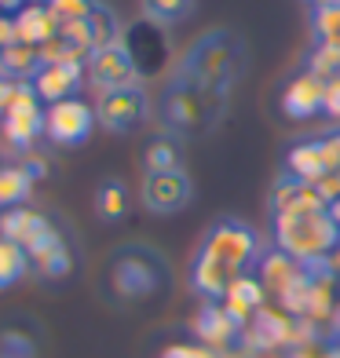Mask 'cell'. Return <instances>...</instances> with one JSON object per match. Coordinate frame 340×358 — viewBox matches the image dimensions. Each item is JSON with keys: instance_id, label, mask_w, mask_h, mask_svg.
Instances as JSON below:
<instances>
[{"instance_id": "obj_18", "label": "cell", "mask_w": 340, "mask_h": 358, "mask_svg": "<svg viewBox=\"0 0 340 358\" xmlns=\"http://www.w3.org/2000/svg\"><path fill=\"white\" fill-rule=\"evenodd\" d=\"M220 303L227 307V315H231L238 325H246L256 311H264V307H267V289H264L260 278L249 271V274H241V278L231 282V289L223 292Z\"/></svg>"}, {"instance_id": "obj_32", "label": "cell", "mask_w": 340, "mask_h": 358, "mask_svg": "<svg viewBox=\"0 0 340 358\" xmlns=\"http://www.w3.org/2000/svg\"><path fill=\"white\" fill-rule=\"evenodd\" d=\"M307 73H315L318 80H333L340 77V52L330 44H318L311 52V62H307Z\"/></svg>"}, {"instance_id": "obj_44", "label": "cell", "mask_w": 340, "mask_h": 358, "mask_svg": "<svg viewBox=\"0 0 340 358\" xmlns=\"http://www.w3.org/2000/svg\"><path fill=\"white\" fill-rule=\"evenodd\" d=\"M330 259H333V267H337V274H340V245L333 249V256H330Z\"/></svg>"}, {"instance_id": "obj_35", "label": "cell", "mask_w": 340, "mask_h": 358, "mask_svg": "<svg viewBox=\"0 0 340 358\" xmlns=\"http://www.w3.org/2000/svg\"><path fill=\"white\" fill-rule=\"evenodd\" d=\"M322 150H326V161H330V172H340V128L330 136H322Z\"/></svg>"}, {"instance_id": "obj_36", "label": "cell", "mask_w": 340, "mask_h": 358, "mask_svg": "<svg viewBox=\"0 0 340 358\" xmlns=\"http://www.w3.org/2000/svg\"><path fill=\"white\" fill-rule=\"evenodd\" d=\"M322 110H326L333 121H340V77L326 80V103H322Z\"/></svg>"}, {"instance_id": "obj_4", "label": "cell", "mask_w": 340, "mask_h": 358, "mask_svg": "<svg viewBox=\"0 0 340 358\" xmlns=\"http://www.w3.org/2000/svg\"><path fill=\"white\" fill-rule=\"evenodd\" d=\"M274 245L293 259H326L340 245V227L326 208H300V213H274L271 216Z\"/></svg>"}, {"instance_id": "obj_9", "label": "cell", "mask_w": 340, "mask_h": 358, "mask_svg": "<svg viewBox=\"0 0 340 358\" xmlns=\"http://www.w3.org/2000/svg\"><path fill=\"white\" fill-rule=\"evenodd\" d=\"M121 44L128 48L139 77H157L169 70V37H165V26H154L147 19H139L125 29Z\"/></svg>"}, {"instance_id": "obj_39", "label": "cell", "mask_w": 340, "mask_h": 358, "mask_svg": "<svg viewBox=\"0 0 340 358\" xmlns=\"http://www.w3.org/2000/svg\"><path fill=\"white\" fill-rule=\"evenodd\" d=\"M29 4V0H0V15H4V11H22Z\"/></svg>"}, {"instance_id": "obj_3", "label": "cell", "mask_w": 340, "mask_h": 358, "mask_svg": "<svg viewBox=\"0 0 340 358\" xmlns=\"http://www.w3.org/2000/svg\"><path fill=\"white\" fill-rule=\"evenodd\" d=\"M227 113V99L223 95H208L183 85V80H169L165 95L157 103V117L161 128L176 139H198L208 136L220 124V117Z\"/></svg>"}, {"instance_id": "obj_19", "label": "cell", "mask_w": 340, "mask_h": 358, "mask_svg": "<svg viewBox=\"0 0 340 358\" xmlns=\"http://www.w3.org/2000/svg\"><path fill=\"white\" fill-rule=\"evenodd\" d=\"M29 256V271L37 274V278L44 282H59V278H66V274L73 271V252L66 245V238L55 234V238H48L44 245H37L34 252H26Z\"/></svg>"}, {"instance_id": "obj_33", "label": "cell", "mask_w": 340, "mask_h": 358, "mask_svg": "<svg viewBox=\"0 0 340 358\" xmlns=\"http://www.w3.org/2000/svg\"><path fill=\"white\" fill-rule=\"evenodd\" d=\"M161 358H223V355L205 344H169L161 351Z\"/></svg>"}, {"instance_id": "obj_16", "label": "cell", "mask_w": 340, "mask_h": 358, "mask_svg": "<svg viewBox=\"0 0 340 358\" xmlns=\"http://www.w3.org/2000/svg\"><path fill=\"white\" fill-rule=\"evenodd\" d=\"M322 103H326V80H318L315 73H307V70L289 80L285 92H282V110L289 113V117H297V121L315 117V113L322 110Z\"/></svg>"}, {"instance_id": "obj_7", "label": "cell", "mask_w": 340, "mask_h": 358, "mask_svg": "<svg viewBox=\"0 0 340 358\" xmlns=\"http://www.w3.org/2000/svg\"><path fill=\"white\" fill-rule=\"evenodd\" d=\"M0 121H4V139L19 154L34 150V143L44 136V103H41V95L34 92L29 80H19V92H15L11 106Z\"/></svg>"}, {"instance_id": "obj_29", "label": "cell", "mask_w": 340, "mask_h": 358, "mask_svg": "<svg viewBox=\"0 0 340 358\" xmlns=\"http://www.w3.org/2000/svg\"><path fill=\"white\" fill-rule=\"evenodd\" d=\"M315 37L318 44H330L340 52V4L315 8Z\"/></svg>"}, {"instance_id": "obj_23", "label": "cell", "mask_w": 340, "mask_h": 358, "mask_svg": "<svg viewBox=\"0 0 340 358\" xmlns=\"http://www.w3.org/2000/svg\"><path fill=\"white\" fill-rule=\"evenodd\" d=\"M143 165L147 172H180L183 169V150H180V139L161 132L147 143V150H143Z\"/></svg>"}, {"instance_id": "obj_8", "label": "cell", "mask_w": 340, "mask_h": 358, "mask_svg": "<svg viewBox=\"0 0 340 358\" xmlns=\"http://www.w3.org/2000/svg\"><path fill=\"white\" fill-rule=\"evenodd\" d=\"M95 124H99L95 110L80 99H62V103L44 106V136L55 146H80L92 136Z\"/></svg>"}, {"instance_id": "obj_15", "label": "cell", "mask_w": 340, "mask_h": 358, "mask_svg": "<svg viewBox=\"0 0 340 358\" xmlns=\"http://www.w3.org/2000/svg\"><path fill=\"white\" fill-rule=\"evenodd\" d=\"M80 77H85V62H44L29 85L41 95V103L52 106L62 99H73V92L80 88Z\"/></svg>"}, {"instance_id": "obj_40", "label": "cell", "mask_w": 340, "mask_h": 358, "mask_svg": "<svg viewBox=\"0 0 340 358\" xmlns=\"http://www.w3.org/2000/svg\"><path fill=\"white\" fill-rule=\"evenodd\" d=\"M282 358H318L311 348H293V351H282Z\"/></svg>"}, {"instance_id": "obj_24", "label": "cell", "mask_w": 340, "mask_h": 358, "mask_svg": "<svg viewBox=\"0 0 340 358\" xmlns=\"http://www.w3.org/2000/svg\"><path fill=\"white\" fill-rule=\"evenodd\" d=\"M95 216L103 223H118L128 216V187L121 179H103L95 187Z\"/></svg>"}, {"instance_id": "obj_34", "label": "cell", "mask_w": 340, "mask_h": 358, "mask_svg": "<svg viewBox=\"0 0 340 358\" xmlns=\"http://www.w3.org/2000/svg\"><path fill=\"white\" fill-rule=\"evenodd\" d=\"M19 169H22L29 179H34V183H37L41 176H48V161H44L41 154H34V150H29V154H19Z\"/></svg>"}, {"instance_id": "obj_37", "label": "cell", "mask_w": 340, "mask_h": 358, "mask_svg": "<svg viewBox=\"0 0 340 358\" xmlns=\"http://www.w3.org/2000/svg\"><path fill=\"white\" fill-rule=\"evenodd\" d=\"M15 92H19V80L8 77V73H0V117L8 113V106H11V99H15Z\"/></svg>"}, {"instance_id": "obj_30", "label": "cell", "mask_w": 340, "mask_h": 358, "mask_svg": "<svg viewBox=\"0 0 340 358\" xmlns=\"http://www.w3.org/2000/svg\"><path fill=\"white\" fill-rule=\"evenodd\" d=\"M0 358H37V340L22 329L0 333Z\"/></svg>"}, {"instance_id": "obj_2", "label": "cell", "mask_w": 340, "mask_h": 358, "mask_svg": "<svg viewBox=\"0 0 340 358\" xmlns=\"http://www.w3.org/2000/svg\"><path fill=\"white\" fill-rule=\"evenodd\" d=\"M241 70H246V41L234 29L213 26L183 52V59L176 62L169 80H183V85L198 88V92L231 99Z\"/></svg>"}, {"instance_id": "obj_41", "label": "cell", "mask_w": 340, "mask_h": 358, "mask_svg": "<svg viewBox=\"0 0 340 358\" xmlns=\"http://www.w3.org/2000/svg\"><path fill=\"white\" fill-rule=\"evenodd\" d=\"M330 333H333V340H340V303H337V311L330 318Z\"/></svg>"}, {"instance_id": "obj_38", "label": "cell", "mask_w": 340, "mask_h": 358, "mask_svg": "<svg viewBox=\"0 0 340 358\" xmlns=\"http://www.w3.org/2000/svg\"><path fill=\"white\" fill-rule=\"evenodd\" d=\"M15 44V15H0V48Z\"/></svg>"}, {"instance_id": "obj_27", "label": "cell", "mask_w": 340, "mask_h": 358, "mask_svg": "<svg viewBox=\"0 0 340 358\" xmlns=\"http://www.w3.org/2000/svg\"><path fill=\"white\" fill-rule=\"evenodd\" d=\"M29 274V256L22 245H15V241L0 238V289H11L19 278Z\"/></svg>"}, {"instance_id": "obj_26", "label": "cell", "mask_w": 340, "mask_h": 358, "mask_svg": "<svg viewBox=\"0 0 340 358\" xmlns=\"http://www.w3.org/2000/svg\"><path fill=\"white\" fill-rule=\"evenodd\" d=\"M29 190H34V179H29L19 165H11V169H0V208H19L26 205L29 198Z\"/></svg>"}, {"instance_id": "obj_43", "label": "cell", "mask_w": 340, "mask_h": 358, "mask_svg": "<svg viewBox=\"0 0 340 358\" xmlns=\"http://www.w3.org/2000/svg\"><path fill=\"white\" fill-rule=\"evenodd\" d=\"M318 358H340V344H330V348H326V351H322Z\"/></svg>"}, {"instance_id": "obj_22", "label": "cell", "mask_w": 340, "mask_h": 358, "mask_svg": "<svg viewBox=\"0 0 340 358\" xmlns=\"http://www.w3.org/2000/svg\"><path fill=\"white\" fill-rule=\"evenodd\" d=\"M41 66H44V62H41V52L34 44L15 41L8 48H0V73H8L15 80H34Z\"/></svg>"}, {"instance_id": "obj_31", "label": "cell", "mask_w": 340, "mask_h": 358, "mask_svg": "<svg viewBox=\"0 0 340 358\" xmlns=\"http://www.w3.org/2000/svg\"><path fill=\"white\" fill-rule=\"evenodd\" d=\"M41 4L52 11L62 26V22H85L95 8V0H41Z\"/></svg>"}, {"instance_id": "obj_1", "label": "cell", "mask_w": 340, "mask_h": 358, "mask_svg": "<svg viewBox=\"0 0 340 358\" xmlns=\"http://www.w3.org/2000/svg\"><path fill=\"white\" fill-rule=\"evenodd\" d=\"M256 259H260V234L246 220L223 216L205 231L190 259V285L201 300H223L231 282L249 274Z\"/></svg>"}, {"instance_id": "obj_45", "label": "cell", "mask_w": 340, "mask_h": 358, "mask_svg": "<svg viewBox=\"0 0 340 358\" xmlns=\"http://www.w3.org/2000/svg\"><path fill=\"white\" fill-rule=\"evenodd\" d=\"M271 358H282V355H271Z\"/></svg>"}, {"instance_id": "obj_21", "label": "cell", "mask_w": 340, "mask_h": 358, "mask_svg": "<svg viewBox=\"0 0 340 358\" xmlns=\"http://www.w3.org/2000/svg\"><path fill=\"white\" fill-rule=\"evenodd\" d=\"M285 169H289V176L304 179V183H318V179L330 172V161H326V150H322V139L297 143L293 150L285 154Z\"/></svg>"}, {"instance_id": "obj_11", "label": "cell", "mask_w": 340, "mask_h": 358, "mask_svg": "<svg viewBox=\"0 0 340 358\" xmlns=\"http://www.w3.org/2000/svg\"><path fill=\"white\" fill-rule=\"evenodd\" d=\"M190 333L198 344L213 348L220 355L238 351V344H241V325L227 315V307L220 300H201V307L190 318Z\"/></svg>"}, {"instance_id": "obj_20", "label": "cell", "mask_w": 340, "mask_h": 358, "mask_svg": "<svg viewBox=\"0 0 340 358\" xmlns=\"http://www.w3.org/2000/svg\"><path fill=\"white\" fill-rule=\"evenodd\" d=\"M55 34H59V19L41 4V0H29L22 11H15V41L41 48L44 41H52Z\"/></svg>"}, {"instance_id": "obj_6", "label": "cell", "mask_w": 340, "mask_h": 358, "mask_svg": "<svg viewBox=\"0 0 340 358\" xmlns=\"http://www.w3.org/2000/svg\"><path fill=\"white\" fill-rule=\"evenodd\" d=\"M150 117V95L143 85H128V88H113L103 92L99 103H95V121H99L106 132L113 136H128L143 128Z\"/></svg>"}, {"instance_id": "obj_14", "label": "cell", "mask_w": 340, "mask_h": 358, "mask_svg": "<svg viewBox=\"0 0 340 358\" xmlns=\"http://www.w3.org/2000/svg\"><path fill=\"white\" fill-rule=\"evenodd\" d=\"M59 231L52 227V220H48L44 213H37V208L29 205H19V208H8L4 216H0V238L15 241V245H22L26 252H34L37 245H44L48 238H55Z\"/></svg>"}, {"instance_id": "obj_42", "label": "cell", "mask_w": 340, "mask_h": 358, "mask_svg": "<svg viewBox=\"0 0 340 358\" xmlns=\"http://www.w3.org/2000/svg\"><path fill=\"white\" fill-rule=\"evenodd\" d=\"M326 213H330V216H333V223L340 227V198H337L333 205H326Z\"/></svg>"}, {"instance_id": "obj_12", "label": "cell", "mask_w": 340, "mask_h": 358, "mask_svg": "<svg viewBox=\"0 0 340 358\" xmlns=\"http://www.w3.org/2000/svg\"><path fill=\"white\" fill-rule=\"evenodd\" d=\"M88 80L95 85V92H113V88H128V85H139V70L132 55H128L125 44H110V48H95L88 55Z\"/></svg>"}, {"instance_id": "obj_10", "label": "cell", "mask_w": 340, "mask_h": 358, "mask_svg": "<svg viewBox=\"0 0 340 358\" xmlns=\"http://www.w3.org/2000/svg\"><path fill=\"white\" fill-rule=\"evenodd\" d=\"M139 198L147 205V213L154 216H176L183 213L194 198V183L190 176L180 169V172H147L139 187Z\"/></svg>"}, {"instance_id": "obj_5", "label": "cell", "mask_w": 340, "mask_h": 358, "mask_svg": "<svg viewBox=\"0 0 340 358\" xmlns=\"http://www.w3.org/2000/svg\"><path fill=\"white\" fill-rule=\"evenodd\" d=\"M169 278V259L150 241H125L110 252V285L121 300H150Z\"/></svg>"}, {"instance_id": "obj_25", "label": "cell", "mask_w": 340, "mask_h": 358, "mask_svg": "<svg viewBox=\"0 0 340 358\" xmlns=\"http://www.w3.org/2000/svg\"><path fill=\"white\" fill-rule=\"evenodd\" d=\"M88 29H92V44L95 48L121 44V37H125V26L118 19V11H113L110 4H103V0H95V8L88 15Z\"/></svg>"}, {"instance_id": "obj_28", "label": "cell", "mask_w": 340, "mask_h": 358, "mask_svg": "<svg viewBox=\"0 0 340 358\" xmlns=\"http://www.w3.org/2000/svg\"><path fill=\"white\" fill-rule=\"evenodd\" d=\"M194 8V0H143V19L154 26H176L183 22Z\"/></svg>"}, {"instance_id": "obj_13", "label": "cell", "mask_w": 340, "mask_h": 358, "mask_svg": "<svg viewBox=\"0 0 340 358\" xmlns=\"http://www.w3.org/2000/svg\"><path fill=\"white\" fill-rule=\"evenodd\" d=\"M256 278H260V285L267 289V296H274L282 303L289 292L304 282V264L274 245V249L260 252V259H256Z\"/></svg>"}, {"instance_id": "obj_17", "label": "cell", "mask_w": 340, "mask_h": 358, "mask_svg": "<svg viewBox=\"0 0 340 358\" xmlns=\"http://www.w3.org/2000/svg\"><path fill=\"white\" fill-rule=\"evenodd\" d=\"M267 205H271V216L274 213H300V208H326L318 187L304 183V179H297V176H278L274 179Z\"/></svg>"}]
</instances>
